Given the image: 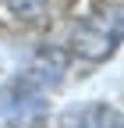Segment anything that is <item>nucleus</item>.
I'll return each instance as SVG.
<instances>
[{"label": "nucleus", "instance_id": "obj_5", "mask_svg": "<svg viewBox=\"0 0 124 128\" xmlns=\"http://www.w3.org/2000/svg\"><path fill=\"white\" fill-rule=\"evenodd\" d=\"M43 4L46 0H7V7L14 14H21V18H36V14L43 11Z\"/></svg>", "mask_w": 124, "mask_h": 128}, {"label": "nucleus", "instance_id": "obj_1", "mask_svg": "<svg viewBox=\"0 0 124 128\" xmlns=\"http://www.w3.org/2000/svg\"><path fill=\"white\" fill-rule=\"evenodd\" d=\"M121 39H124V7H103L92 18H85L82 25H74L71 50L82 60L99 64V60H106L117 50Z\"/></svg>", "mask_w": 124, "mask_h": 128}, {"label": "nucleus", "instance_id": "obj_4", "mask_svg": "<svg viewBox=\"0 0 124 128\" xmlns=\"http://www.w3.org/2000/svg\"><path fill=\"white\" fill-rule=\"evenodd\" d=\"M64 71H67V54L57 50V46L39 50L32 60L25 64V75H32L43 89H57L60 82H64Z\"/></svg>", "mask_w": 124, "mask_h": 128}, {"label": "nucleus", "instance_id": "obj_2", "mask_svg": "<svg viewBox=\"0 0 124 128\" xmlns=\"http://www.w3.org/2000/svg\"><path fill=\"white\" fill-rule=\"evenodd\" d=\"M46 92L32 75L18 71L14 78H7L4 86H0V118L14 128H25V124H36L43 121L46 114Z\"/></svg>", "mask_w": 124, "mask_h": 128}, {"label": "nucleus", "instance_id": "obj_3", "mask_svg": "<svg viewBox=\"0 0 124 128\" xmlns=\"http://www.w3.org/2000/svg\"><path fill=\"white\" fill-rule=\"evenodd\" d=\"M60 128H124V114L106 103H82L64 110Z\"/></svg>", "mask_w": 124, "mask_h": 128}]
</instances>
